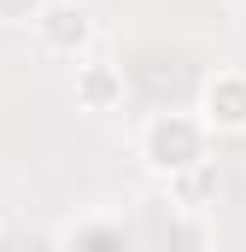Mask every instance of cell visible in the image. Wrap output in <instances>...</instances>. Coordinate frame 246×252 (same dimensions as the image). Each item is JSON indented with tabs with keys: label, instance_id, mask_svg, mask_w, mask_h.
Segmentation results:
<instances>
[{
	"label": "cell",
	"instance_id": "1",
	"mask_svg": "<svg viewBox=\"0 0 246 252\" xmlns=\"http://www.w3.org/2000/svg\"><path fill=\"white\" fill-rule=\"evenodd\" d=\"M211 129L199 112H147L141 129H135V158L153 170V176H164V182H182L193 176L199 164H211Z\"/></svg>",
	"mask_w": 246,
	"mask_h": 252
},
{
	"label": "cell",
	"instance_id": "2",
	"mask_svg": "<svg viewBox=\"0 0 246 252\" xmlns=\"http://www.w3.org/2000/svg\"><path fill=\"white\" fill-rule=\"evenodd\" d=\"M35 41H41V53H53V59L82 64L88 53H94V41H100L94 12L76 6V0H53V6L41 12V24H35Z\"/></svg>",
	"mask_w": 246,
	"mask_h": 252
},
{
	"label": "cell",
	"instance_id": "3",
	"mask_svg": "<svg viewBox=\"0 0 246 252\" xmlns=\"http://www.w3.org/2000/svg\"><path fill=\"white\" fill-rule=\"evenodd\" d=\"M70 100H76V112H88V118H106V112H118L123 100H129L123 64L100 59V53H88L82 64H70Z\"/></svg>",
	"mask_w": 246,
	"mask_h": 252
},
{
	"label": "cell",
	"instance_id": "4",
	"mask_svg": "<svg viewBox=\"0 0 246 252\" xmlns=\"http://www.w3.org/2000/svg\"><path fill=\"white\" fill-rule=\"evenodd\" d=\"M211 135H246V70H211L205 88H199V106H193Z\"/></svg>",
	"mask_w": 246,
	"mask_h": 252
},
{
	"label": "cell",
	"instance_id": "5",
	"mask_svg": "<svg viewBox=\"0 0 246 252\" xmlns=\"http://www.w3.org/2000/svg\"><path fill=\"white\" fill-rule=\"evenodd\" d=\"M64 252H129V229L118 217H82L64 235Z\"/></svg>",
	"mask_w": 246,
	"mask_h": 252
},
{
	"label": "cell",
	"instance_id": "6",
	"mask_svg": "<svg viewBox=\"0 0 246 252\" xmlns=\"http://www.w3.org/2000/svg\"><path fill=\"white\" fill-rule=\"evenodd\" d=\"M47 6H53V0H0V24H6V30H24V24L35 30Z\"/></svg>",
	"mask_w": 246,
	"mask_h": 252
},
{
	"label": "cell",
	"instance_id": "7",
	"mask_svg": "<svg viewBox=\"0 0 246 252\" xmlns=\"http://www.w3.org/2000/svg\"><path fill=\"white\" fill-rule=\"evenodd\" d=\"M235 30H241V41H246V0H235Z\"/></svg>",
	"mask_w": 246,
	"mask_h": 252
}]
</instances>
